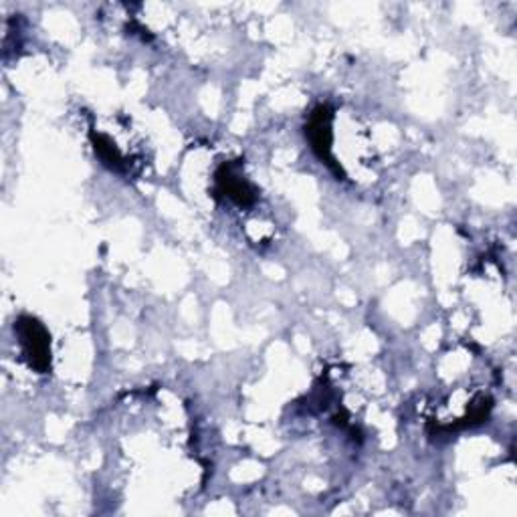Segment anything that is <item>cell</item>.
<instances>
[{"instance_id": "1", "label": "cell", "mask_w": 517, "mask_h": 517, "mask_svg": "<svg viewBox=\"0 0 517 517\" xmlns=\"http://www.w3.org/2000/svg\"><path fill=\"white\" fill-rule=\"evenodd\" d=\"M15 330L19 332V338L23 342L25 354L31 360V366H35L39 372H47L51 362V348H49V334L45 332V328L33 318H21Z\"/></svg>"}]
</instances>
